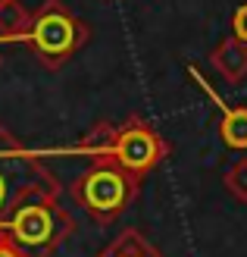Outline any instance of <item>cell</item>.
Wrapping results in <instances>:
<instances>
[{"mask_svg": "<svg viewBox=\"0 0 247 257\" xmlns=\"http://www.w3.org/2000/svg\"><path fill=\"white\" fill-rule=\"evenodd\" d=\"M60 154H107V157L119 160V166L128 173H147L153 163H160V157L166 154V145L147 125H128L110 148H66Z\"/></svg>", "mask_w": 247, "mask_h": 257, "instance_id": "6da1fadb", "label": "cell"}, {"mask_svg": "<svg viewBox=\"0 0 247 257\" xmlns=\"http://www.w3.org/2000/svg\"><path fill=\"white\" fill-rule=\"evenodd\" d=\"M125 173L122 166H97L75 185V195L94 216L107 220L132 201V182Z\"/></svg>", "mask_w": 247, "mask_h": 257, "instance_id": "7a4b0ae2", "label": "cell"}, {"mask_svg": "<svg viewBox=\"0 0 247 257\" xmlns=\"http://www.w3.org/2000/svg\"><path fill=\"white\" fill-rule=\"evenodd\" d=\"M4 41H32L44 57L57 60V57H66L69 50L75 47V22L63 13H44L38 16L35 25L22 35H0V44Z\"/></svg>", "mask_w": 247, "mask_h": 257, "instance_id": "3957f363", "label": "cell"}, {"mask_svg": "<svg viewBox=\"0 0 247 257\" xmlns=\"http://www.w3.org/2000/svg\"><path fill=\"white\" fill-rule=\"evenodd\" d=\"M13 241L22 248V257L29 251H44L54 241V213L44 204H25V207L10 220Z\"/></svg>", "mask_w": 247, "mask_h": 257, "instance_id": "277c9868", "label": "cell"}, {"mask_svg": "<svg viewBox=\"0 0 247 257\" xmlns=\"http://www.w3.org/2000/svg\"><path fill=\"white\" fill-rule=\"evenodd\" d=\"M188 75L197 82L200 91L213 100V107L222 113V119H219V135H222L225 148H231V151H247V107H241V104H238V107L225 104V100L213 91V85L200 75L197 66H188Z\"/></svg>", "mask_w": 247, "mask_h": 257, "instance_id": "5b68a950", "label": "cell"}, {"mask_svg": "<svg viewBox=\"0 0 247 257\" xmlns=\"http://www.w3.org/2000/svg\"><path fill=\"white\" fill-rule=\"evenodd\" d=\"M213 66L228 85H241L247 79V44L238 41L235 35L225 38V41L213 50Z\"/></svg>", "mask_w": 247, "mask_h": 257, "instance_id": "8992f818", "label": "cell"}, {"mask_svg": "<svg viewBox=\"0 0 247 257\" xmlns=\"http://www.w3.org/2000/svg\"><path fill=\"white\" fill-rule=\"evenodd\" d=\"M100 257H160V254H157V248H150L138 232H125L116 245H110L107 254H100Z\"/></svg>", "mask_w": 247, "mask_h": 257, "instance_id": "52a82bcc", "label": "cell"}, {"mask_svg": "<svg viewBox=\"0 0 247 257\" xmlns=\"http://www.w3.org/2000/svg\"><path fill=\"white\" fill-rule=\"evenodd\" d=\"M222 182H225V188H228L231 198L241 201V204H247V157H241V160H235V163H228Z\"/></svg>", "mask_w": 247, "mask_h": 257, "instance_id": "ba28073f", "label": "cell"}, {"mask_svg": "<svg viewBox=\"0 0 247 257\" xmlns=\"http://www.w3.org/2000/svg\"><path fill=\"white\" fill-rule=\"evenodd\" d=\"M231 29H235V38L247 44V4H241L231 16Z\"/></svg>", "mask_w": 247, "mask_h": 257, "instance_id": "9c48e42d", "label": "cell"}, {"mask_svg": "<svg viewBox=\"0 0 247 257\" xmlns=\"http://www.w3.org/2000/svg\"><path fill=\"white\" fill-rule=\"evenodd\" d=\"M0 257H22V254L13 248V245H0Z\"/></svg>", "mask_w": 247, "mask_h": 257, "instance_id": "30bf717a", "label": "cell"}, {"mask_svg": "<svg viewBox=\"0 0 247 257\" xmlns=\"http://www.w3.org/2000/svg\"><path fill=\"white\" fill-rule=\"evenodd\" d=\"M4 198H7V182H4V176H0V204H4Z\"/></svg>", "mask_w": 247, "mask_h": 257, "instance_id": "8fae6325", "label": "cell"}]
</instances>
